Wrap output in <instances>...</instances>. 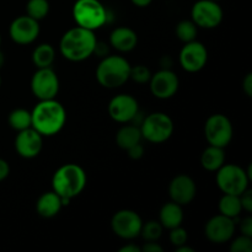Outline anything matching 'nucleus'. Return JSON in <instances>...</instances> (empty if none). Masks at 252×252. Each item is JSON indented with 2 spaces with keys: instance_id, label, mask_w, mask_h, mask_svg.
<instances>
[{
  "instance_id": "f257e3e1",
  "label": "nucleus",
  "mask_w": 252,
  "mask_h": 252,
  "mask_svg": "<svg viewBox=\"0 0 252 252\" xmlns=\"http://www.w3.org/2000/svg\"><path fill=\"white\" fill-rule=\"evenodd\" d=\"M32 128L43 137H52L61 132L66 122V111L56 98L41 100L31 111Z\"/></svg>"
},
{
  "instance_id": "f03ea898",
  "label": "nucleus",
  "mask_w": 252,
  "mask_h": 252,
  "mask_svg": "<svg viewBox=\"0 0 252 252\" xmlns=\"http://www.w3.org/2000/svg\"><path fill=\"white\" fill-rule=\"evenodd\" d=\"M96 39L94 31L75 26L62 36L59 51L62 56L70 62H83L95 53Z\"/></svg>"
},
{
  "instance_id": "7ed1b4c3",
  "label": "nucleus",
  "mask_w": 252,
  "mask_h": 252,
  "mask_svg": "<svg viewBox=\"0 0 252 252\" xmlns=\"http://www.w3.org/2000/svg\"><path fill=\"white\" fill-rule=\"evenodd\" d=\"M88 182L86 172L80 165L65 164L59 167L52 179L53 191L63 201V206H68L74 197L84 191Z\"/></svg>"
},
{
  "instance_id": "20e7f679",
  "label": "nucleus",
  "mask_w": 252,
  "mask_h": 252,
  "mask_svg": "<svg viewBox=\"0 0 252 252\" xmlns=\"http://www.w3.org/2000/svg\"><path fill=\"white\" fill-rule=\"evenodd\" d=\"M129 62L121 56H105L96 68V80L106 89H116L129 80Z\"/></svg>"
},
{
  "instance_id": "39448f33",
  "label": "nucleus",
  "mask_w": 252,
  "mask_h": 252,
  "mask_svg": "<svg viewBox=\"0 0 252 252\" xmlns=\"http://www.w3.org/2000/svg\"><path fill=\"white\" fill-rule=\"evenodd\" d=\"M73 17L78 26L95 31L107 22L108 12L100 0H76Z\"/></svg>"
},
{
  "instance_id": "423d86ee",
  "label": "nucleus",
  "mask_w": 252,
  "mask_h": 252,
  "mask_svg": "<svg viewBox=\"0 0 252 252\" xmlns=\"http://www.w3.org/2000/svg\"><path fill=\"white\" fill-rule=\"evenodd\" d=\"M142 138L153 144L166 142L174 133V121L164 112H154L148 115L140 126Z\"/></svg>"
},
{
  "instance_id": "0eeeda50",
  "label": "nucleus",
  "mask_w": 252,
  "mask_h": 252,
  "mask_svg": "<svg viewBox=\"0 0 252 252\" xmlns=\"http://www.w3.org/2000/svg\"><path fill=\"white\" fill-rule=\"evenodd\" d=\"M216 172L217 185L223 193L240 196L246 189H249L250 176L248 171L239 165L224 164Z\"/></svg>"
},
{
  "instance_id": "6e6552de",
  "label": "nucleus",
  "mask_w": 252,
  "mask_h": 252,
  "mask_svg": "<svg viewBox=\"0 0 252 252\" xmlns=\"http://www.w3.org/2000/svg\"><path fill=\"white\" fill-rule=\"evenodd\" d=\"M223 17V9L216 0H198L192 6L191 20L201 29H216L221 24Z\"/></svg>"
},
{
  "instance_id": "1a4fd4ad",
  "label": "nucleus",
  "mask_w": 252,
  "mask_h": 252,
  "mask_svg": "<svg viewBox=\"0 0 252 252\" xmlns=\"http://www.w3.org/2000/svg\"><path fill=\"white\" fill-rule=\"evenodd\" d=\"M233 125L225 115L216 113L204 125V135L209 145L225 148L233 139Z\"/></svg>"
},
{
  "instance_id": "9d476101",
  "label": "nucleus",
  "mask_w": 252,
  "mask_h": 252,
  "mask_svg": "<svg viewBox=\"0 0 252 252\" xmlns=\"http://www.w3.org/2000/svg\"><path fill=\"white\" fill-rule=\"evenodd\" d=\"M143 220L139 214L130 209H122L113 214L111 219V229L118 238L132 240L140 235Z\"/></svg>"
},
{
  "instance_id": "9b49d317",
  "label": "nucleus",
  "mask_w": 252,
  "mask_h": 252,
  "mask_svg": "<svg viewBox=\"0 0 252 252\" xmlns=\"http://www.w3.org/2000/svg\"><path fill=\"white\" fill-rule=\"evenodd\" d=\"M31 91L41 100L56 98L59 91V79L56 71L49 68H37L31 79Z\"/></svg>"
},
{
  "instance_id": "f8f14e48",
  "label": "nucleus",
  "mask_w": 252,
  "mask_h": 252,
  "mask_svg": "<svg viewBox=\"0 0 252 252\" xmlns=\"http://www.w3.org/2000/svg\"><path fill=\"white\" fill-rule=\"evenodd\" d=\"M208 61V51L206 46L198 41L185 43L179 54L180 65L187 73H198L206 66Z\"/></svg>"
},
{
  "instance_id": "ddd939ff",
  "label": "nucleus",
  "mask_w": 252,
  "mask_h": 252,
  "mask_svg": "<svg viewBox=\"0 0 252 252\" xmlns=\"http://www.w3.org/2000/svg\"><path fill=\"white\" fill-rule=\"evenodd\" d=\"M139 113L138 101L129 94L115 96L108 103V115L115 122L129 123L135 120Z\"/></svg>"
},
{
  "instance_id": "4468645a",
  "label": "nucleus",
  "mask_w": 252,
  "mask_h": 252,
  "mask_svg": "<svg viewBox=\"0 0 252 252\" xmlns=\"http://www.w3.org/2000/svg\"><path fill=\"white\" fill-rule=\"evenodd\" d=\"M149 89L153 95L160 100H167L176 95L180 86V80L176 74L170 69L162 68L161 70L152 74L149 80Z\"/></svg>"
},
{
  "instance_id": "2eb2a0df",
  "label": "nucleus",
  "mask_w": 252,
  "mask_h": 252,
  "mask_svg": "<svg viewBox=\"0 0 252 252\" xmlns=\"http://www.w3.org/2000/svg\"><path fill=\"white\" fill-rule=\"evenodd\" d=\"M236 223L234 219L219 213L209 219L204 226L206 238L213 244H225L233 239L235 234Z\"/></svg>"
},
{
  "instance_id": "dca6fc26",
  "label": "nucleus",
  "mask_w": 252,
  "mask_h": 252,
  "mask_svg": "<svg viewBox=\"0 0 252 252\" xmlns=\"http://www.w3.org/2000/svg\"><path fill=\"white\" fill-rule=\"evenodd\" d=\"M39 21L32 19L29 15L19 16L10 24V38L17 44H30L37 39L39 34Z\"/></svg>"
},
{
  "instance_id": "f3484780",
  "label": "nucleus",
  "mask_w": 252,
  "mask_h": 252,
  "mask_svg": "<svg viewBox=\"0 0 252 252\" xmlns=\"http://www.w3.org/2000/svg\"><path fill=\"white\" fill-rule=\"evenodd\" d=\"M43 148V135L39 134L32 127L17 132L15 138V150L25 159H33Z\"/></svg>"
},
{
  "instance_id": "a211bd4d",
  "label": "nucleus",
  "mask_w": 252,
  "mask_h": 252,
  "mask_svg": "<svg viewBox=\"0 0 252 252\" xmlns=\"http://www.w3.org/2000/svg\"><path fill=\"white\" fill-rule=\"evenodd\" d=\"M197 193V186L194 180L189 175H177L169 185V196L172 202L186 206L194 199Z\"/></svg>"
},
{
  "instance_id": "6ab92c4d",
  "label": "nucleus",
  "mask_w": 252,
  "mask_h": 252,
  "mask_svg": "<svg viewBox=\"0 0 252 252\" xmlns=\"http://www.w3.org/2000/svg\"><path fill=\"white\" fill-rule=\"evenodd\" d=\"M110 44L118 52H130L137 47L138 36L134 30L121 26L113 30L110 34Z\"/></svg>"
},
{
  "instance_id": "aec40b11",
  "label": "nucleus",
  "mask_w": 252,
  "mask_h": 252,
  "mask_svg": "<svg viewBox=\"0 0 252 252\" xmlns=\"http://www.w3.org/2000/svg\"><path fill=\"white\" fill-rule=\"evenodd\" d=\"M63 201L54 191L44 192L36 202V211L42 218H53L61 212Z\"/></svg>"
},
{
  "instance_id": "412c9836",
  "label": "nucleus",
  "mask_w": 252,
  "mask_h": 252,
  "mask_svg": "<svg viewBox=\"0 0 252 252\" xmlns=\"http://www.w3.org/2000/svg\"><path fill=\"white\" fill-rule=\"evenodd\" d=\"M159 221L165 229H174L180 226L184 221V211L182 206L175 202H167L161 207L159 212Z\"/></svg>"
},
{
  "instance_id": "4be33fe9",
  "label": "nucleus",
  "mask_w": 252,
  "mask_h": 252,
  "mask_svg": "<svg viewBox=\"0 0 252 252\" xmlns=\"http://www.w3.org/2000/svg\"><path fill=\"white\" fill-rule=\"evenodd\" d=\"M225 164V152L224 148L209 145L201 155V165L204 170L216 172Z\"/></svg>"
},
{
  "instance_id": "5701e85b",
  "label": "nucleus",
  "mask_w": 252,
  "mask_h": 252,
  "mask_svg": "<svg viewBox=\"0 0 252 252\" xmlns=\"http://www.w3.org/2000/svg\"><path fill=\"white\" fill-rule=\"evenodd\" d=\"M142 132L138 126L126 125L120 128V130L116 134V143L118 147L123 150H128L133 145L142 142Z\"/></svg>"
},
{
  "instance_id": "b1692460",
  "label": "nucleus",
  "mask_w": 252,
  "mask_h": 252,
  "mask_svg": "<svg viewBox=\"0 0 252 252\" xmlns=\"http://www.w3.org/2000/svg\"><path fill=\"white\" fill-rule=\"evenodd\" d=\"M218 209L219 213L228 217V218L234 219V220L239 218L240 213L243 212V207H241L239 196L228 193L223 194V197H221L218 203Z\"/></svg>"
},
{
  "instance_id": "393cba45",
  "label": "nucleus",
  "mask_w": 252,
  "mask_h": 252,
  "mask_svg": "<svg viewBox=\"0 0 252 252\" xmlns=\"http://www.w3.org/2000/svg\"><path fill=\"white\" fill-rule=\"evenodd\" d=\"M56 59V51L48 43L37 46L32 52V62L36 68H49Z\"/></svg>"
},
{
  "instance_id": "a878e982",
  "label": "nucleus",
  "mask_w": 252,
  "mask_h": 252,
  "mask_svg": "<svg viewBox=\"0 0 252 252\" xmlns=\"http://www.w3.org/2000/svg\"><path fill=\"white\" fill-rule=\"evenodd\" d=\"M7 121H9L10 127L16 132L32 127L31 112L25 110V108H16V110L11 111Z\"/></svg>"
},
{
  "instance_id": "bb28decb",
  "label": "nucleus",
  "mask_w": 252,
  "mask_h": 252,
  "mask_svg": "<svg viewBox=\"0 0 252 252\" xmlns=\"http://www.w3.org/2000/svg\"><path fill=\"white\" fill-rule=\"evenodd\" d=\"M198 27L192 20H182L176 26V36L182 43H189L196 39Z\"/></svg>"
},
{
  "instance_id": "cd10ccee",
  "label": "nucleus",
  "mask_w": 252,
  "mask_h": 252,
  "mask_svg": "<svg viewBox=\"0 0 252 252\" xmlns=\"http://www.w3.org/2000/svg\"><path fill=\"white\" fill-rule=\"evenodd\" d=\"M26 12L30 17L41 21L49 12L48 0H29L26 4Z\"/></svg>"
},
{
  "instance_id": "c85d7f7f",
  "label": "nucleus",
  "mask_w": 252,
  "mask_h": 252,
  "mask_svg": "<svg viewBox=\"0 0 252 252\" xmlns=\"http://www.w3.org/2000/svg\"><path fill=\"white\" fill-rule=\"evenodd\" d=\"M162 225L160 221L149 220L147 223H143L140 235L143 236L145 241H158L162 235Z\"/></svg>"
},
{
  "instance_id": "c756f323",
  "label": "nucleus",
  "mask_w": 252,
  "mask_h": 252,
  "mask_svg": "<svg viewBox=\"0 0 252 252\" xmlns=\"http://www.w3.org/2000/svg\"><path fill=\"white\" fill-rule=\"evenodd\" d=\"M150 78H152V73H150L149 68L145 65H135L130 68V75L129 79H132L133 81L138 84H147L149 83Z\"/></svg>"
},
{
  "instance_id": "7c9ffc66",
  "label": "nucleus",
  "mask_w": 252,
  "mask_h": 252,
  "mask_svg": "<svg viewBox=\"0 0 252 252\" xmlns=\"http://www.w3.org/2000/svg\"><path fill=\"white\" fill-rule=\"evenodd\" d=\"M169 240L172 246L179 248V246L186 245L187 240H189V235H187V231L185 230L184 228H181V225H180L174 229H170Z\"/></svg>"
},
{
  "instance_id": "2f4dec72",
  "label": "nucleus",
  "mask_w": 252,
  "mask_h": 252,
  "mask_svg": "<svg viewBox=\"0 0 252 252\" xmlns=\"http://www.w3.org/2000/svg\"><path fill=\"white\" fill-rule=\"evenodd\" d=\"M231 252H252V238L240 235L230 244Z\"/></svg>"
},
{
  "instance_id": "473e14b6",
  "label": "nucleus",
  "mask_w": 252,
  "mask_h": 252,
  "mask_svg": "<svg viewBox=\"0 0 252 252\" xmlns=\"http://www.w3.org/2000/svg\"><path fill=\"white\" fill-rule=\"evenodd\" d=\"M240 198L241 207H243V211L248 212V213H251L252 212V191L251 189H246L243 193L239 196Z\"/></svg>"
},
{
  "instance_id": "72a5a7b5",
  "label": "nucleus",
  "mask_w": 252,
  "mask_h": 252,
  "mask_svg": "<svg viewBox=\"0 0 252 252\" xmlns=\"http://www.w3.org/2000/svg\"><path fill=\"white\" fill-rule=\"evenodd\" d=\"M126 152L128 153V157H129L130 159L138 160L144 155V148H143V145L140 144V143H138V144L133 145L132 148H129V149L126 150Z\"/></svg>"
},
{
  "instance_id": "f704fd0d",
  "label": "nucleus",
  "mask_w": 252,
  "mask_h": 252,
  "mask_svg": "<svg viewBox=\"0 0 252 252\" xmlns=\"http://www.w3.org/2000/svg\"><path fill=\"white\" fill-rule=\"evenodd\" d=\"M240 231L241 235L250 236L252 238V218L251 217H246L241 220L240 223Z\"/></svg>"
},
{
  "instance_id": "c9c22d12",
  "label": "nucleus",
  "mask_w": 252,
  "mask_h": 252,
  "mask_svg": "<svg viewBox=\"0 0 252 252\" xmlns=\"http://www.w3.org/2000/svg\"><path fill=\"white\" fill-rule=\"evenodd\" d=\"M142 251L144 252H161L162 248L157 243V241H147L144 245L142 246Z\"/></svg>"
},
{
  "instance_id": "e433bc0d",
  "label": "nucleus",
  "mask_w": 252,
  "mask_h": 252,
  "mask_svg": "<svg viewBox=\"0 0 252 252\" xmlns=\"http://www.w3.org/2000/svg\"><path fill=\"white\" fill-rule=\"evenodd\" d=\"M243 90L249 97L252 96V74L249 73L246 74V76L244 78L243 80Z\"/></svg>"
},
{
  "instance_id": "4c0bfd02",
  "label": "nucleus",
  "mask_w": 252,
  "mask_h": 252,
  "mask_svg": "<svg viewBox=\"0 0 252 252\" xmlns=\"http://www.w3.org/2000/svg\"><path fill=\"white\" fill-rule=\"evenodd\" d=\"M10 174V166H9V162L6 160L1 159L0 158V182L4 181Z\"/></svg>"
},
{
  "instance_id": "58836bf2",
  "label": "nucleus",
  "mask_w": 252,
  "mask_h": 252,
  "mask_svg": "<svg viewBox=\"0 0 252 252\" xmlns=\"http://www.w3.org/2000/svg\"><path fill=\"white\" fill-rule=\"evenodd\" d=\"M142 251V249L139 248V246L134 245V244H127V245L122 246V248L120 249V252H140Z\"/></svg>"
},
{
  "instance_id": "ea45409f",
  "label": "nucleus",
  "mask_w": 252,
  "mask_h": 252,
  "mask_svg": "<svg viewBox=\"0 0 252 252\" xmlns=\"http://www.w3.org/2000/svg\"><path fill=\"white\" fill-rule=\"evenodd\" d=\"M133 5L138 7H147L153 2V0H130Z\"/></svg>"
},
{
  "instance_id": "a19ab883",
  "label": "nucleus",
  "mask_w": 252,
  "mask_h": 252,
  "mask_svg": "<svg viewBox=\"0 0 252 252\" xmlns=\"http://www.w3.org/2000/svg\"><path fill=\"white\" fill-rule=\"evenodd\" d=\"M176 252H194V249L189 248V246L186 245H182V246H179V248H176Z\"/></svg>"
},
{
  "instance_id": "79ce46f5",
  "label": "nucleus",
  "mask_w": 252,
  "mask_h": 252,
  "mask_svg": "<svg viewBox=\"0 0 252 252\" xmlns=\"http://www.w3.org/2000/svg\"><path fill=\"white\" fill-rule=\"evenodd\" d=\"M4 63H5V56H4V53H2V52L0 51V69L2 68Z\"/></svg>"
},
{
  "instance_id": "37998d69",
  "label": "nucleus",
  "mask_w": 252,
  "mask_h": 252,
  "mask_svg": "<svg viewBox=\"0 0 252 252\" xmlns=\"http://www.w3.org/2000/svg\"><path fill=\"white\" fill-rule=\"evenodd\" d=\"M0 46H1V36H0Z\"/></svg>"
},
{
  "instance_id": "c03bdc74",
  "label": "nucleus",
  "mask_w": 252,
  "mask_h": 252,
  "mask_svg": "<svg viewBox=\"0 0 252 252\" xmlns=\"http://www.w3.org/2000/svg\"><path fill=\"white\" fill-rule=\"evenodd\" d=\"M0 86H1V78H0Z\"/></svg>"
},
{
  "instance_id": "a18cd8bd",
  "label": "nucleus",
  "mask_w": 252,
  "mask_h": 252,
  "mask_svg": "<svg viewBox=\"0 0 252 252\" xmlns=\"http://www.w3.org/2000/svg\"><path fill=\"white\" fill-rule=\"evenodd\" d=\"M216 1H219V0H216Z\"/></svg>"
}]
</instances>
